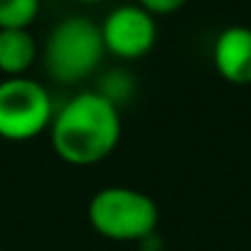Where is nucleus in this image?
I'll list each match as a JSON object with an SVG mask.
<instances>
[{
  "label": "nucleus",
  "instance_id": "f257e3e1",
  "mask_svg": "<svg viewBox=\"0 0 251 251\" xmlns=\"http://www.w3.org/2000/svg\"><path fill=\"white\" fill-rule=\"evenodd\" d=\"M121 108L99 91H79L50 123V143L59 160L76 168H89L106 160L121 143Z\"/></svg>",
  "mask_w": 251,
  "mask_h": 251
},
{
  "label": "nucleus",
  "instance_id": "f03ea898",
  "mask_svg": "<svg viewBox=\"0 0 251 251\" xmlns=\"http://www.w3.org/2000/svg\"><path fill=\"white\" fill-rule=\"evenodd\" d=\"M86 217L99 236L123 244H138L158 231L160 207L143 190L108 185L94 192L86 207Z\"/></svg>",
  "mask_w": 251,
  "mask_h": 251
},
{
  "label": "nucleus",
  "instance_id": "7ed1b4c3",
  "mask_svg": "<svg viewBox=\"0 0 251 251\" xmlns=\"http://www.w3.org/2000/svg\"><path fill=\"white\" fill-rule=\"evenodd\" d=\"M106 54L101 27L84 15L59 20L42 47V64L57 84H79L89 79Z\"/></svg>",
  "mask_w": 251,
  "mask_h": 251
},
{
  "label": "nucleus",
  "instance_id": "20e7f679",
  "mask_svg": "<svg viewBox=\"0 0 251 251\" xmlns=\"http://www.w3.org/2000/svg\"><path fill=\"white\" fill-rule=\"evenodd\" d=\"M54 103L50 91L25 76H5L0 81V138L25 143L50 131Z\"/></svg>",
  "mask_w": 251,
  "mask_h": 251
},
{
  "label": "nucleus",
  "instance_id": "39448f33",
  "mask_svg": "<svg viewBox=\"0 0 251 251\" xmlns=\"http://www.w3.org/2000/svg\"><path fill=\"white\" fill-rule=\"evenodd\" d=\"M99 27L106 52L123 62L146 57L158 40L155 15H151L138 3H126L113 8Z\"/></svg>",
  "mask_w": 251,
  "mask_h": 251
},
{
  "label": "nucleus",
  "instance_id": "423d86ee",
  "mask_svg": "<svg viewBox=\"0 0 251 251\" xmlns=\"http://www.w3.org/2000/svg\"><path fill=\"white\" fill-rule=\"evenodd\" d=\"M217 74L236 86L251 84V25L224 27L212 47Z\"/></svg>",
  "mask_w": 251,
  "mask_h": 251
},
{
  "label": "nucleus",
  "instance_id": "0eeeda50",
  "mask_svg": "<svg viewBox=\"0 0 251 251\" xmlns=\"http://www.w3.org/2000/svg\"><path fill=\"white\" fill-rule=\"evenodd\" d=\"M37 62V40L30 30H0V74L25 76Z\"/></svg>",
  "mask_w": 251,
  "mask_h": 251
},
{
  "label": "nucleus",
  "instance_id": "6e6552de",
  "mask_svg": "<svg viewBox=\"0 0 251 251\" xmlns=\"http://www.w3.org/2000/svg\"><path fill=\"white\" fill-rule=\"evenodd\" d=\"M37 15H40V0H0V30L10 27L30 30Z\"/></svg>",
  "mask_w": 251,
  "mask_h": 251
},
{
  "label": "nucleus",
  "instance_id": "1a4fd4ad",
  "mask_svg": "<svg viewBox=\"0 0 251 251\" xmlns=\"http://www.w3.org/2000/svg\"><path fill=\"white\" fill-rule=\"evenodd\" d=\"M133 79H131V74L126 72V69H113V72H108L103 79H101V84H99V94H103L108 101H113L118 108H121V103L128 99L131 94H133Z\"/></svg>",
  "mask_w": 251,
  "mask_h": 251
},
{
  "label": "nucleus",
  "instance_id": "9d476101",
  "mask_svg": "<svg viewBox=\"0 0 251 251\" xmlns=\"http://www.w3.org/2000/svg\"><path fill=\"white\" fill-rule=\"evenodd\" d=\"M190 0H138V5L146 8L151 15L155 18H163V15H173V13H180Z\"/></svg>",
  "mask_w": 251,
  "mask_h": 251
},
{
  "label": "nucleus",
  "instance_id": "9b49d317",
  "mask_svg": "<svg viewBox=\"0 0 251 251\" xmlns=\"http://www.w3.org/2000/svg\"><path fill=\"white\" fill-rule=\"evenodd\" d=\"M74 5H99V3H106V0H69Z\"/></svg>",
  "mask_w": 251,
  "mask_h": 251
}]
</instances>
